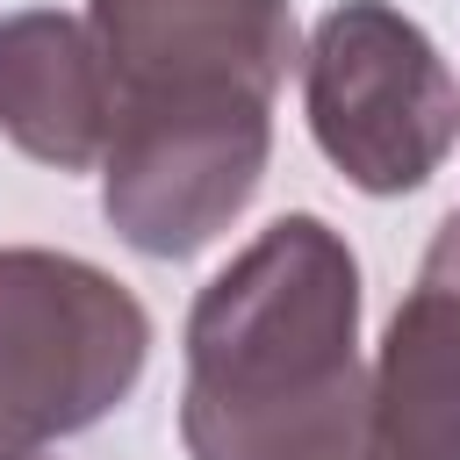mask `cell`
<instances>
[{"instance_id":"cell-2","label":"cell","mask_w":460,"mask_h":460,"mask_svg":"<svg viewBox=\"0 0 460 460\" xmlns=\"http://www.w3.org/2000/svg\"><path fill=\"white\" fill-rule=\"evenodd\" d=\"M151 323L101 266L7 244L0 252V460L86 431L144 374Z\"/></svg>"},{"instance_id":"cell-5","label":"cell","mask_w":460,"mask_h":460,"mask_svg":"<svg viewBox=\"0 0 460 460\" xmlns=\"http://www.w3.org/2000/svg\"><path fill=\"white\" fill-rule=\"evenodd\" d=\"M115 115L266 101L295 58L288 0H93L86 7Z\"/></svg>"},{"instance_id":"cell-6","label":"cell","mask_w":460,"mask_h":460,"mask_svg":"<svg viewBox=\"0 0 460 460\" xmlns=\"http://www.w3.org/2000/svg\"><path fill=\"white\" fill-rule=\"evenodd\" d=\"M374 453L460 460V208L431 237L424 273L374 359Z\"/></svg>"},{"instance_id":"cell-4","label":"cell","mask_w":460,"mask_h":460,"mask_svg":"<svg viewBox=\"0 0 460 460\" xmlns=\"http://www.w3.org/2000/svg\"><path fill=\"white\" fill-rule=\"evenodd\" d=\"M266 101H216V108H137L108 129V223L151 252L187 259L201 252L259 187L266 172Z\"/></svg>"},{"instance_id":"cell-1","label":"cell","mask_w":460,"mask_h":460,"mask_svg":"<svg viewBox=\"0 0 460 460\" xmlns=\"http://www.w3.org/2000/svg\"><path fill=\"white\" fill-rule=\"evenodd\" d=\"M180 431L194 460H367L359 266L316 216L259 230L187 316Z\"/></svg>"},{"instance_id":"cell-3","label":"cell","mask_w":460,"mask_h":460,"mask_svg":"<svg viewBox=\"0 0 460 460\" xmlns=\"http://www.w3.org/2000/svg\"><path fill=\"white\" fill-rule=\"evenodd\" d=\"M309 129L367 194H410L438 172L460 93L431 36L388 0H345L309 36Z\"/></svg>"},{"instance_id":"cell-8","label":"cell","mask_w":460,"mask_h":460,"mask_svg":"<svg viewBox=\"0 0 460 460\" xmlns=\"http://www.w3.org/2000/svg\"><path fill=\"white\" fill-rule=\"evenodd\" d=\"M367 460H381V453H367Z\"/></svg>"},{"instance_id":"cell-7","label":"cell","mask_w":460,"mask_h":460,"mask_svg":"<svg viewBox=\"0 0 460 460\" xmlns=\"http://www.w3.org/2000/svg\"><path fill=\"white\" fill-rule=\"evenodd\" d=\"M0 129L58 172L108 158L115 93H108L86 22L50 14V7L0 22Z\"/></svg>"}]
</instances>
